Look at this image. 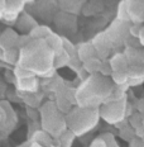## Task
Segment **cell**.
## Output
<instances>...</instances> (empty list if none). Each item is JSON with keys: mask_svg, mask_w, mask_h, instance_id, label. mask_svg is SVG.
<instances>
[{"mask_svg": "<svg viewBox=\"0 0 144 147\" xmlns=\"http://www.w3.org/2000/svg\"><path fill=\"white\" fill-rule=\"evenodd\" d=\"M91 147H108V145L105 143V141L97 140V141H95V142L92 143V146H91Z\"/></svg>", "mask_w": 144, "mask_h": 147, "instance_id": "obj_1", "label": "cell"}, {"mask_svg": "<svg viewBox=\"0 0 144 147\" xmlns=\"http://www.w3.org/2000/svg\"><path fill=\"white\" fill-rule=\"evenodd\" d=\"M142 125H143V128H144V117L142 118Z\"/></svg>", "mask_w": 144, "mask_h": 147, "instance_id": "obj_2", "label": "cell"}, {"mask_svg": "<svg viewBox=\"0 0 144 147\" xmlns=\"http://www.w3.org/2000/svg\"><path fill=\"white\" fill-rule=\"evenodd\" d=\"M143 147H144V143H143Z\"/></svg>", "mask_w": 144, "mask_h": 147, "instance_id": "obj_3", "label": "cell"}]
</instances>
